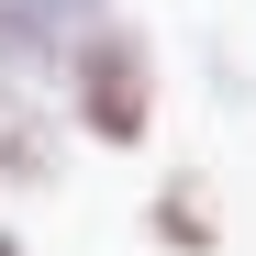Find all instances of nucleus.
<instances>
[{"instance_id": "f257e3e1", "label": "nucleus", "mask_w": 256, "mask_h": 256, "mask_svg": "<svg viewBox=\"0 0 256 256\" xmlns=\"http://www.w3.org/2000/svg\"><path fill=\"white\" fill-rule=\"evenodd\" d=\"M45 90H56V112H67V134H78V145L134 156V145H156L167 56H156V34H145V22L100 12V22H78V34H67V56H56Z\"/></svg>"}, {"instance_id": "f03ea898", "label": "nucleus", "mask_w": 256, "mask_h": 256, "mask_svg": "<svg viewBox=\"0 0 256 256\" xmlns=\"http://www.w3.org/2000/svg\"><path fill=\"white\" fill-rule=\"evenodd\" d=\"M56 178H67V112H56V90L0 78V190H12V200H45Z\"/></svg>"}, {"instance_id": "7ed1b4c3", "label": "nucleus", "mask_w": 256, "mask_h": 256, "mask_svg": "<svg viewBox=\"0 0 256 256\" xmlns=\"http://www.w3.org/2000/svg\"><path fill=\"white\" fill-rule=\"evenodd\" d=\"M145 245H156V256H223V200H212L200 167L156 178V200H145Z\"/></svg>"}, {"instance_id": "20e7f679", "label": "nucleus", "mask_w": 256, "mask_h": 256, "mask_svg": "<svg viewBox=\"0 0 256 256\" xmlns=\"http://www.w3.org/2000/svg\"><path fill=\"white\" fill-rule=\"evenodd\" d=\"M56 56H67V34L34 12V0H0V78H34V90H45Z\"/></svg>"}, {"instance_id": "39448f33", "label": "nucleus", "mask_w": 256, "mask_h": 256, "mask_svg": "<svg viewBox=\"0 0 256 256\" xmlns=\"http://www.w3.org/2000/svg\"><path fill=\"white\" fill-rule=\"evenodd\" d=\"M34 12H45L56 34H78V22H100V12H122V0H34Z\"/></svg>"}, {"instance_id": "423d86ee", "label": "nucleus", "mask_w": 256, "mask_h": 256, "mask_svg": "<svg viewBox=\"0 0 256 256\" xmlns=\"http://www.w3.org/2000/svg\"><path fill=\"white\" fill-rule=\"evenodd\" d=\"M0 256H34V245H22V223H0Z\"/></svg>"}]
</instances>
